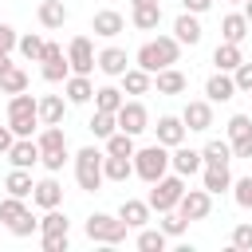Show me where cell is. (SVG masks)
<instances>
[{
  "mask_svg": "<svg viewBox=\"0 0 252 252\" xmlns=\"http://www.w3.org/2000/svg\"><path fill=\"white\" fill-rule=\"evenodd\" d=\"M177 55H181V43L173 39V35H158V39H146L142 47H138V67L142 71H161V67H173L177 63Z\"/></svg>",
  "mask_w": 252,
  "mask_h": 252,
  "instance_id": "obj_1",
  "label": "cell"
},
{
  "mask_svg": "<svg viewBox=\"0 0 252 252\" xmlns=\"http://www.w3.org/2000/svg\"><path fill=\"white\" fill-rule=\"evenodd\" d=\"M134 173L146 181V185H154L161 173H169V146H161V142H154V146H142V150H134Z\"/></svg>",
  "mask_w": 252,
  "mask_h": 252,
  "instance_id": "obj_2",
  "label": "cell"
},
{
  "mask_svg": "<svg viewBox=\"0 0 252 252\" xmlns=\"http://www.w3.org/2000/svg\"><path fill=\"white\" fill-rule=\"evenodd\" d=\"M181 193H185V177H181V173H161V177L154 181L146 205H150V213H165V209H177Z\"/></svg>",
  "mask_w": 252,
  "mask_h": 252,
  "instance_id": "obj_3",
  "label": "cell"
},
{
  "mask_svg": "<svg viewBox=\"0 0 252 252\" xmlns=\"http://www.w3.org/2000/svg\"><path fill=\"white\" fill-rule=\"evenodd\" d=\"M75 181H79V189H87V193H94L106 177H102V154L94 150V146H83L79 154H75Z\"/></svg>",
  "mask_w": 252,
  "mask_h": 252,
  "instance_id": "obj_4",
  "label": "cell"
},
{
  "mask_svg": "<svg viewBox=\"0 0 252 252\" xmlns=\"http://www.w3.org/2000/svg\"><path fill=\"white\" fill-rule=\"evenodd\" d=\"M87 236L98 244H122L126 240V220L110 217V213H91L87 217Z\"/></svg>",
  "mask_w": 252,
  "mask_h": 252,
  "instance_id": "obj_5",
  "label": "cell"
},
{
  "mask_svg": "<svg viewBox=\"0 0 252 252\" xmlns=\"http://www.w3.org/2000/svg\"><path fill=\"white\" fill-rule=\"evenodd\" d=\"M177 213H181L185 220H205V217L213 213V193H209V189H185L181 201H177Z\"/></svg>",
  "mask_w": 252,
  "mask_h": 252,
  "instance_id": "obj_6",
  "label": "cell"
},
{
  "mask_svg": "<svg viewBox=\"0 0 252 252\" xmlns=\"http://www.w3.org/2000/svg\"><path fill=\"white\" fill-rule=\"evenodd\" d=\"M67 63H71V75H91L94 71V43L87 35H75L67 43Z\"/></svg>",
  "mask_w": 252,
  "mask_h": 252,
  "instance_id": "obj_7",
  "label": "cell"
},
{
  "mask_svg": "<svg viewBox=\"0 0 252 252\" xmlns=\"http://www.w3.org/2000/svg\"><path fill=\"white\" fill-rule=\"evenodd\" d=\"M39 63H43V79H47V83H63V79L71 75V63H67V55H63L59 43H43Z\"/></svg>",
  "mask_w": 252,
  "mask_h": 252,
  "instance_id": "obj_8",
  "label": "cell"
},
{
  "mask_svg": "<svg viewBox=\"0 0 252 252\" xmlns=\"http://www.w3.org/2000/svg\"><path fill=\"white\" fill-rule=\"evenodd\" d=\"M114 118H118V130H126V134H134V138H138L142 130H150V114H146V106H142L138 98L122 102Z\"/></svg>",
  "mask_w": 252,
  "mask_h": 252,
  "instance_id": "obj_9",
  "label": "cell"
},
{
  "mask_svg": "<svg viewBox=\"0 0 252 252\" xmlns=\"http://www.w3.org/2000/svg\"><path fill=\"white\" fill-rule=\"evenodd\" d=\"M181 122H185V130H197V134H205V130L213 126V102H209V98H193V102H185V110H181Z\"/></svg>",
  "mask_w": 252,
  "mask_h": 252,
  "instance_id": "obj_10",
  "label": "cell"
},
{
  "mask_svg": "<svg viewBox=\"0 0 252 252\" xmlns=\"http://www.w3.org/2000/svg\"><path fill=\"white\" fill-rule=\"evenodd\" d=\"M130 24L138 32H154L161 24V4L158 0H130Z\"/></svg>",
  "mask_w": 252,
  "mask_h": 252,
  "instance_id": "obj_11",
  "label": "cell"
},
{
  "mask_svg": "<svg viewBox=\"0 0 252 252\" xmlns=\"http://www.w3.org/2000/svg\"><path fill=\"white\" fill-rule=\"evenodd\" d=\"M201 150H189L185 142L181 146H173V154H169V169L173 173H181V177H193V173H201Z\"/></svg>",
  "mask_w": 252,
  "mask_h": 252,
  "instance_id": "obj_12",
  "label": "cell"
},
{
  "mask_svg": "<svg viewBox=\"0 0 252 252\" xmlns=\"http://www.w3.org/2000/svg\"><path fill=\"white\" fill-rule=\"evenodd\" d=\"M91 32H94V35H102V39H114L118 32H126V20H122V12L102 8V12H94V16H91Z\"/></svg>",
  "mask_w": 252,
  "mask_h": 252,
  "instance_id": "obj_13",
  "label": "cell"
},
{
  "mask_svg": "<svg viewBox=\"0 0 252 252\" xmlns=\"http://www.w3.org/2000/svg\"><path fill=\"white\" fill-rule=\"evenodd\" d=\"M32 205H39V209H59V205H63V185H59L55 177L35 181V185H32Z\"/></svg>",
  "mask_w": 252,
  "mask_h": 252,
  "instance_id": "obj_14",
  "label": "cell"
},
{
  "mask_svg": "<svg viewBox=\"0 0 252 252\" xmlns=\"http://www.w3.org/2000/svg\"><path fill=\"white\" fill-rule=\"evenodd\" d=\"M201 35H205V32H201V24H197L193 12H181V16L173 20V39H177L181 47H197Z\"/></svg>",
  "mask_w": 252,
  "mask_h": 252,
  "instance_id": "obj_15",
  "label": "cell"
},
{
  "mask_svg": "<svg viewBox=\"0 0 252 252\" xmlns=\"http://www.w3.org/2000/svg\"><path fill=\"white\" fill-rule=\"evenodd\" d=\"M205 98H209V102H228V98H236L232 71H217V75H209V83H205Z\"/></svg>",
  "mask_w": 252,
  "mask_h": 252,
  "instance_id": "obj_16",
  "label": "cell"
},
{
  "mask_svg": "<svg viewBox=\"0 0 252 252\" xmlns=\"http://www.w3.org/2000/svg\"><path fill=\"white\" fill-rule=\"evenodd\" d=\"M35 114H39V126H59L63 114H67L63 94H43V98H35Z\"/></svg>",
  "mask_w": 252,
  "mask_h": 252,
  "instance_id": "obj_17",
  "label": "cell"
},
{
  "mask_svg": "<svg viewBox=\"0 0 252 252\" xmlns=\"http://www.w3.org/2000/svg\"><path fill=\"white\" fill-rule=\"evenodd\" d=\"M67 16H71V12H67V4H63V0H39V8H35V20H39L47 32L63 28V24H67Z\"/></svg>",
  "mask_w": 252,
  "mask_h": 252,
  "instance_id": "obj_18",
  "label": "cell"
},
{
  "mask_svg": "<svg viewBox=\"0 0 252 252\" xmlns=\"http://www.w3.org/2000/svg\"><path fill=\"white\" fill-rule=\"evenodd\" d=\"M63 94H67L71 106H83V102L94 98V83H91L87 75H67V79H63Z\"/></svg>",
  "mask_w": 252,
  "mask_h": 252,
  "instance_id": "obj_19",
  "label": "cell"
},
{
  "mask_svg": "<svg viewBox=\"0 0 252 252\" xmlns=\"http://www.w3.org/2000/svg\"><path fill=\"white\" fill-rule=\"evenodd\" d=\"M154 130H158V142H161V146H169V150H173V146H181V142H185V134H189V130H185V122H181V118H173V114H161Z\"/></svg>",
  "mask_w": 252,
  "mask_h": 252,
  "instance_id": "obj_20",
  "label": "cell"
},
{
  "mask_svg": "<svg viewBox=\"0 0 252 252\" xmlns=\"http://www.w3.org/2000/svg\"><path fill=\"white\" fill-rule=\"evenodd\" d=\"M4 158H8L12 165H20V169H32V165L39 161V146H35V138H16Z\"/></svg>",
  "mask_w": 252,
  "mask_h": 252,
  "instance_id": "obj_21",
  "label": "cell"
},
{
  "mask_svg": "<svg viewBox=\"0 0 252 252\" xmlns=\"http://www.w3.org/2000/svg\"><path fill=\"white\" fill-rule=\"evenodd\" d=\"M201 189H209L213 197H217V193H228V189H232L228 165H201Z\"/></svg>",
  "mask_w": 252,
  "mask_h": 252,
  "instance_id": "obj_22",
  "label": "cell"
},
{
  "mask_svg": "<svg viewBox=\"0 0 252 252\" xmlns=\"http://www.w3.org/2000/svg\"><path fill=\"white\" fill-rule=\"evenodd\" d=\"M248 32H252V24L244 20V12H228V16L220 20V39H224V43H244Z\"/></svg>",
  "mask_w": 252,
  "mask_h": 252,
  "instance_id": "obj_23",
  "label": "cell"
},
{
  "mask_svg": "<svg viewBox=\"0 0 252 252\" xmlns=\"http://www.w3.org/2000/svg\"><path fill=\"white\" fill-rule=\"evenodd\" d=\"M126 63H130V59H126L122 47H102V51L94 55V67H98L102 75H110V79H118V75L126 71Z\"/></svg>",
  "mask_w": 252,
  "mask_h": 252,
  "instance_id": "obj_24",
  "label": "cell"
},
{
  "mask_svg": "<svg viewBox=\"0 0 252 252\" xmlns=\"http://www.w3.org/2000/svg\"><path fill=\"white\" fill-rule=\"evenodd\" d=\"M154 87H158V94H181L189 87V79L177 67H161V71H154Z\"/></svg>",
  "mask_w": 252,
  "mask_h": 252,
  "instance_id": "obj_25",
  "label": "cell"
},
{
  "mask_svg": "<svg viewBox=\"0 0 252 252\" xmlns=\"http://www.w3.org/2000/svg\"><path fill=\"white\" fill-rule=\"evenodd\" d=\"M118 79H122V94H146V91L154 87V75L142 71V67H126Z\"/></svg>",
  "mask_w": 252,
  "mask_h": 252,
  "instance_id": "obj_26",
  "label": "cell"
},
{
  "mask_svg": "<svg viewBox=\"0 0 252 252\" xmlns=\"http://www.w3.org/2000/svg\"><path fill=\"white\" fill-rule=\"evenodd\" d=\"M118 217L126 220V228H142V224H150V205H146V201L126 197V201L118 205Z\"/></svg>",
  "mask_w": 252,
  "mask_h": 252,
  "instance_id": "obj_27",
  "label": "cell"
},
{
  "mask_svg": "<svg viewBox=\"0 0 252 252\" xmlns=\"http://www.w3.org/2000/svg\"><path fill=\"white\" fill-rule=\"evenodd\" d=\"M102 177H106V181H126V177H134V161H130V158L102 154Z\"/></svg>",
  "mask_w": 252,
  "mask_h": 252,
  "instance_id": "obj_28",
  "label": "cell"
},
{
  "mask_svg": "<svg viewBox=\"0 0 252 252\" xmlns=\"http://www.w3.org/2000/svg\"><path fill=\"white\" fill-rule=\"evenodd\" d=\"M32 185H35V181H32V169H20V165H12V173L4 177V189H8L12 197H24V201L32 197Z\"/></svg>",
  "mask_w": 252,
  "mask_h": 252,
  "instance_id": "obj_29",
  "label": "cell"
},
{
  "mask_svg": "<svg viewBox=\"0 0 252 252\" xmlns=\"http://www.w3.org/2000/svg\"><path fill=\"white\" fill-rule=\"evenodd\" d=\"M240 59H244V55H240V43H224V39H220V43H217V51H213L217 71H236V67H240Z\"/></svg>",
  "mask_w": 252,
  "mask_h": 252,
  "instance_id": "obj_30",
  "label": "cell"
},
{
  "mask_svg": "<svg viewBox=\"0 0 252 252\" xmlns=\"http://www.w3.org/2000/svg\"><path fill=\"white\" fill-rule=\"evenodd\" d=\"M35 146H39V154H51V150H67V134H63V122H59V126H43V130L35 134Z\"/></svg>",
  "mask_w": 252,
  "mask_h": 252,
  "instance_id": "obj_31",
  "label": "cell"
},
{
  "mask_svg": "<svg viewBox=\"0 0 252 252\" xmlns=\"http://www.w3.org/2000/svg\"><path fill=\"white\" fill-rule=\"evenodd\" d=\"M201 161H205V165H228V161H232V142H220V138L205 142Z\"/></svg>",
  "mask_w": 252,
  "mask_h": 252,
  "instance_id": "obj_32",
  "label": "cell"
},
{
  "mask_svg": "<svg viewBox=\"0 0 252 252\" xmlns=\"http://www.w3.org/2000/svg\"><path fill=\"white\" fill-rule=\"evenodd\" d=\"M87 126H91V134H94V138H102V142H106V138H110V134L118 130V118H114L110 110H94Z\"/></svg>",
  "mask_w": 252,
  "mask_h": 252,
  "instance_id": "obj_33",
  "label": "cell"
},
{
  "mask_svg": "<svg viewBox=\"0 0 252 252\" xmlns=\"http://www.w3.org/2000/svg\"><path fill=\"white\" fill-rule=\"evenodd\" d=\"M134 134H126V130H114L110 138H106V154H114V158H134Z\"/></svg>",
  "mask_w": 252,
  "mask_h": 252,
  "instance_id": "obj_34",
  "label": "cell"
},
{
  "mask_svg": "<svg viewBox=\"0 0 252 252\" xmlns=\"http://www.w3.org/2000/svg\"><path fill=\"white\" fill-rule=\"evenodd\" d=\"M165 244H169V236L161 232V228H138V248L142 252H165Z\"/></svg>",
  "mask_w": 252,
  "mask_h": 252,
  "instance_id": "obj_35",
  "label": "cell"
},
{
  "mask_svg": "<svg viewBox=\"0 0 252 252\" xmlns=\"http://www.w3.org/2000/svg\"><path fill=\"white\" fill-rule=\"evenodd\" d=\"M0 91H4V94H20V91H28V71L12 63V67L0 75Z\"/></svg>",
  "mask_w": 252,
  "mask_h": 252,
  "instance_id": "obj_36",
  "label": "cell"
},
{
  "mask_svg": "<svg viewBox=\"0 0 252 252\" xmlns=\"http://www.w3.org/2000/svg\"><path fill=\"white\" fill-rule=\"evenodd\" d=\"M122 102H126V98H122L118 87H98V91H94V110H110V114H118Z\"/></svg>",
  "mask_w": 252,
  "mask_h": 252,
  "instance_id": "obj_37",
  "label": "cell"
},
{
  "mask_svg": "<svg viewBox=\"0 0 252 252\" xmlns=\"http://www.w3.org/2000/svg\"><path fill=\"white\" fill-rule=\"evenodd\" d=\"M8 126L16 138H35V126H39V114H8Z\"/></svg>",
  "mask_w": 252,
  "mask_h": 252,
  "instance_id": "obj_38",
  "label": "cell"
},
{
  "mask_svg": "<svg viewBox=\"0 0 252 252\" xmlns=\"http://www.w3.org/2000/svg\"><path fill=\"white\" fill-rule=\"evenodd\" d=\"M43 43H47L43 35H35V32H28V35H20V43H16V47H20V55H24V59H32V63H39V55H43Z\"/></svg>",
  "mask_w": 252,
  "mask_h": 252,
  "instance_id": "obj_39",
  "label": "cell"
},
{
  "mask_svg": "<svg viewBox=\"0 0 252 252\" xmlns=\"http://www.w3.org/2000/svg\"><path fill=\"white\" fill-rule=\"evenodd\" d=\"M39 232H71V220H67L59 209H43V217H39Z\"/></svg>",
  "mask_w": 252,
  "mask_h": 252,
  "instance_id": "obj_40",
  "label": "cell"
},
{
  "mask_svg": "<svg viewBox=\"0 0 252 252\" xmlns=\"http://www.w3.org/2000/svg\"><path fill=\"white\" fill-rule=\"evenodd\" d=\"M158 228H161L165 236H181V232L189 228V220H185L177 209H165V213H161V220H158Z\"/></svg>",
  "mask_w": 252,
  "mask_h": 252,
  "instance_id": "obj_41",
  "label": "cell"
},
{
  "mask_svg": "<svg viewBox=\"0 0 252 252\" xmlns=\"http://www.w3.org/2000/svg\"><path fill=\"white\" fill-rule=\"evenodd\" d=\"M24 213H28V205H24V197H12V193H8V197H0V220H4V224H12V220H20Z\"/></svg>",
  "mask_w": 252,
  "mask_h": 252,
  "instance_id": "obj_42",
  "label": "cell"
},
{
  "mask_svg": "<svg viewBox=\"0 0 252 252\" xmlns=\"http://www.w3.org/2000/svg\"><path fill=\"white\" fill-rule=\"evenodd\" d=\"M8 114H35V94H28V91L12 94L8 98Z\"/></svg>",
  "mask_w": 252,
  "mask_h": 252,
  "instance_id": "obj_43",
  "label": "cell"
},
{
  "mask_svg": "<svg viewBox=\"0 0 252 252\" xmlns=\"http://www.w3.org/2000/svg\"><path fill=\"white\" fill-rule=\"evenodd\" d=\"M8 232H12V236H32V232H39V220H35V217H32V209H28L20 220H12V224H8Z\"/></svg>",
  "mask_w": 252,
  "mask_h": 252,
  "instance_id": "obj_44",
  "label": "cell"
},
{
  "mask_svg": "<svg viewBox=\"0 0 252 252\" xmlns=\"http://www.w3.org/2000/svg\"><path fill=\"white\" fill-rule=\"evenodd\" d=\"M248 134H252V118H248V114H232V118H228V142L248 138Z\"/></svg>",
  "mask_w": 252,
  "mask_h": 252,
  "instance_id": "obj_45",
  "label": "cell"
},
{
  "mask_svg": "<svg viewBox=\"0 0 252 252\" xmlns=\"http://www.w3.org/2000/svg\"><path fill=\"white\" fill-rule=\"evenodd\" d=\"M232 197H236L240 209H252V173L240 177V181H232Z\"/></svg>",
  "mask_w": 252,
  "mask_h": 252,
  "instance_id": "obj_46",
  "label": "cell"
},
{
  "mask_svg": "<svg viewBox=\"0 0 252 252\" xmlns=\"http://www.w3.org/2000/svg\"><path fill=\"white\" fill-rule=\"evenodd\" d=\"M39 244H43V252H67V232H39Z\"/></svg>",
  "mask_w": 252,
  "mask_h": 252,
  "instance_id": "obj_47",
  "label": "cell"
},
{
  "mask_svg": "<svg viewBox=\"0 0 252 252\" xmlns=\"http://www.w3.org/2000/svg\"><path fill=\"white\" fill-rule=\"evenodd\" d=\"M232 248L236 252H252V224H236L232 228Z\"/></svg>",
  "mask_w": 252,
  "mask_h": 252,
  "instance_id": "obj_48",
  "label": "cell"
},
{
  "mask_svg": "<svg viewBox=\"0 0 252 252\" xmlns=\"http://www.w3.org/2000/svg\"><path fill=\"white\" fill-rule=\"evenodd\" d=\"M39 161H43V169H47V173H59V169H63V161H67V150H51V154H39Z\"/></svg>",
  "mask_w": 252,
  "mask_h": 252,
  "instance_id": "obj_49",
  "label": "cell"
},
{
  "mask_svg": "<svg viewBox=\"0 0 252 252\" xmlns=\"http://www.w3.org/2000/svg\"><path fill=\"white\" fill-rule=\"evenodd\" d=\"M16 43H20V32L12 28V24H0V51H16Z\"/></svg>",
  "mask_w": 252,
  "mask_h": 252,
  "instance_id": "obj_50",
  "label": "cell"
},
{
  "mask_svg": "<svg viewBox=\"0 0 252 252\" xmlns=\"http://www.w3.org/2000/svg\"><path fill=\"white\" fill-rule=\"evenodd\" d=\"M232 83H236V91H252V63L240 59V67L232 71Z\"/></svg>",
  "mask_w": 252,
  "mask_h": 252,
  "instance_id": "obj_51",
  "label": "cell"
},
{
  "mask_svg": "<svg viewBox=\"0 0 252 252\" xmlns=\"http://www.w3.org/2000/svg\"><path fill=\"white\" fill-rule=\"evenodd\" d=\"M232 158H252V134H248V138H236V142H232Z\"/></svg>",
  "mask_w": 252,
  "mask_h": 252,
  "instance_id": "obj_52",
  "label": "cell"
},
{
  "mask_svg": "<svg viewBox=\"0 0 252 252\" xmlns=\"http://www.w3.org/2000/svg\"><path fill=\"white\" fill-rule=\"evenodd\" d=\"M181 8H185V12H193V16H201V12H209V8H213V0H181Z\"/></svg>",
  "mask_w": 252,
  "mask_h": 252,
  "instance_id": "obj_53",
  "label": "cell"
},
{
  "mask_svg": "<svg viewBox=\"0 0 252 252\" xmlns=\"http://www.w3.org/2000/svg\"><path fill=\"white\" fill-rule=\"evenodd\" d=\"M12 142H16L12 126H0V154H8V150H12Z\"/></svg>",
  "mask_w": 252,
  "mask_h": 252,
  "instance_id": "obj_54",
  "label": "cell"
},
{
  "mask_svg": "<svg viewBox=\"0 0 252 252\" xmlns=\"http://www.w3.org/2000/svg\"><path fill=\"white\" fill-rule=\"evenodd\" d=\"M8 67H12V59H8V51H0V75H4Z\"/></svg>",
  "mask_w": 252,
  "mask_h": 252,
  "instance_id": "obj_55",
  "label": "cell"
},
{
  "mask_svg": "<svg viewBox=\"0 0 252 252\" xmlns=\"http://www.w3.org/2000/svg\"><path fill=\"white\" fill-rule=\"evenodd\" d=\"M244 20L252 24V0H244Z\"/></svg>",
  "mask_w": 252,
  "mask_h": 252,
  "instance_id": "obj_56",
  "label": "cell"
},
{
  "mask_svg": "<svg viewBox=\"0 0 252 252\" xmlns=\"http://www.w3.org/2000/svg\"><path fill=\"white\" fill-rule=\"evenodd\" d=\"M224 4H244V0H224Z\"/></svg>",
  "mask_w": 252,
  "mask_h": 252,
  "instance_id": "obj_57",
  "label": "cell"
}]
</instances>
